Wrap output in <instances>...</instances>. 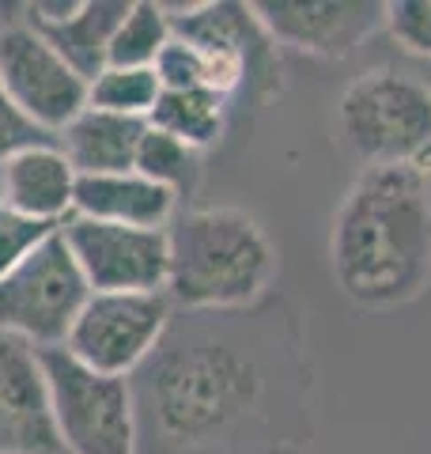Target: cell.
Here are the masks:
<instances>
[{"mask_svg": "<svg viewBox=\"0 0 431 454\" xmlns=\"http://www.w3.org/2000/svg\"><path fill=\"white\" fill-rule=\"evenodd\" d=\"M137 454H284L310 443V360L277 292L247 310H175L133 379Z\"/></svg>", "mask_w": 431, "mask_h": 454, "instance_id": "1", "label": "cell"}, {"mask_svg": "<svg viewBox=\"0 0 431 454\" xmlns=\"http://www.w3.org/2000/svg\"><path fill=\"white\" fill-rule=\"evenodd\" d=\"M329 269L356 307L420 300L431 284V182L409 167L359 170L333 212Z\"/></svg>", "mask_w": 431, "mask_h": 454, "instance_id": "2", "label": "cell"}, {"mask_svg": "<svg viewBox=\"0 0 431 454\" xmlns=\"http://www.w3.org/2000/svg\"><path fill=\"white\" fill-rule=\"evenodd\" d=\"M167 300L216 315L265 303L280 277V250L265 223L235 205L182 208L167 227Z\"/></svg>", "mask_w": 431, "mask_h": 454, "instance_id": "3", "label": "cell"}, {"mask_svg": "<svg viewBox=\"0 0 431 454\" xmlns=\"http://www.w3.org/2000/svg\"><path fill=\"white\" fill-rule=\"evenodd\" d=\"M337 148L359 163L409 167L431 182V88L401 68H367L341 91L333 110Z\"/></svg>", "mask_w": 431, "mask_h": 454, "instance_id": "4", "label": "cell"}, {"mask_svg": "<svg viewBox=\"0 0 431 454\" xmlns=\"http://www.w3.org/2000/svg\"><path fill=\"white\" fill-rule=\"evenodd\" d=\"M42 367L65 454H137V405L129 379L98 375L65 348L42 352Z\"/></svg>", "mask_w": 431, "mask_h": 454, "instance_id": "5", "label": "cell"}, {"mask_svg": "<svg viewBox=\"0 0 431 454\" xmlns=\"http://www.w3.org/2000/svg\"><path fill=\"white\" fill-rule=\"evenodd\" d=\"M88 300V280H83L68 243L57 231L16 273L0 280V333L20 337L38 352L65 348Z\"/></svg>", "mask_w": 431, "mask_h": 454, "instance_id": "6", "label": "cell"}, {"mask_svg": "<svg viewBox=\"0 0 431 454\" xmlns=\"http://www.w3.org/2000/svg\"><path fill=\"white\" fill-rule=\"evenodd\" d=\"M175 303L167 292H91L65 352L83 367L114 379H133V372L163 340Z\"/></svg>", "mask_w": 431, "mask_h": 454, "instance_id": "7", "label": "cell"}, {"mask_svg": "<svg viewBox=\"0 0 431 454\" xmlns=\"http://www.w3.org/2000/svg\"><path fill=\"white\" fill-rule=\"evenodd\" d=\"M16 12L20 16H8V4H0V83L23 118L57 140L88 106V80L23 20V4H16Z\"/></svg>", "mask_w": 431, "mask_h": 454, "instance_id": "8", "label": "cell"}, {"mask_svg": "<svg viewBox=\"0 0 431 454\" xmlns=\"http://www.w3.org/2000/svg\"><path fill=\"white\" fill-rule=\"evenodd\" d=\"M61 239L91 292H167V231L68 216Z\"/></svg>", "mask_w": 431, "mask_h": 454, "instance_id": "9", "label": "cell"}, {"mask_svg": "<svg viewBox=\"0 0 431 454\" xmlns=\"http://www.w3.org/2000/svg\"><path fill=\"white\" fill-rule=\"evenodd\" d=\"M257 23L272 46L344 61L386 27V4L379 0H262L254 4Z\"/></svg>", "mask_w": 431, "mask_h": 454, "instance_id": "10", "label": "cell"}, {"mask_svg": "<svg viewBox=\"0 0 431 454\" xmlns=\"http://www.w3.org/2000/svg\"><path fill=\"white\" fill-rule=\"evenodd\" d=\"M0 454H65L42 352L0 333Z\"/></svg>", "mask_w": 431, "mask_h": 454, "instance_id": "11", "label": "cell"}, {"mask_svg": "<svg viewBox=\"0 0 431 454\" xmlns=\"http://www.w3.org/2000/svg\"><path fill=\"white\" fill-rule=\"evenodd\" d=\"M125 12L129 0H31L23 20L91 83L106 68L110 38Z\"/></svg>", "mask_w": 431, "mask_h": 454, "instance_id": "12", "label": "cell"}, {"mask_svg": "<svg viewBox=\"0 0 431 454\" xmlns=\"http://www.w3.org/2000/svg\"><path fill=\"white\" fill-rule=\"evenodd\" d=\"M76 170L53 145H35L0 163V205L61 227L76 201Z\"/></svg>", "mask_w": 431, "mask_h": 454, "instance_id": "13", "label": "cell"}, {"mask_svg": "<svg viewBox=\"0 0 431 454\" xmlns=\"http://www.w3.org/2000/svg\"><path fill=\"white\" fill-rule=\"evenodd\" d=\"M72 216L167 231L170 220L178 216V193H170L167 186H155L152 178L137 175V170H121V175H83V178H76Z\"/></svg>", "mask_w": 431, "mask_h": 454, "instance_id": "14", "label": "cell"}, {"mask_svg": "<svg viewBox=\"0 0 431 454\" xmlns=\"http://www.w3.org/2000/svg\"><path fill=\"white\" fill-rule=\"evenodd\" d=\"M148 121L121 118V114H106L95 106H83L61 133H57V148L72 163V170L83 175H121L133 170L140 137Z\"/></svg>", "mask_w": 431, "mask_h": 454, "instance_id": "15", "label": "cell"}, {"mask_svg": "<svg viewBox=\"0 0 431 454\" xmlns=\"http://www.w3.org/2000/svg\"><path fill=\"white\" fill-rule=\"evenodd\" d=\"M227 121H231V103L212 91H163L148 114L152 129L170 133L200 155L223 140Z\"/></svg>", "mask_w": 431, "mask_h": 454, "instance_id": "16", "label": "cell"}, {"mask_svg": "<svg viewBox=\"0 0 431 454\" xmlns=\"http://www.w3.org/2000/svg\"><path fill=\"white\" fill-rule=\"evenodd\" d=\"M175 38L170 31V16L160 0H129L125 20L110 38L106 65L114 68H155L167 42Z\"/></svg>", "mask_w": 431, "mask_h": 454, "instance_id": "17", "label": "cell"}, {"mask_svg": "<svg viewBox=\"0 0 431 454\" xmlns=\"http://www.w3.org/2000/svg\"><path fill=\"white\" fill-rule=\"evenodd\" d=\"M200 167H205V155L193 152L190 145H182L170 133L160 129H144L140 137V148H137V163L133 170L144 178H152L155 186H167L170 193H178V201L185 193L197 190L200 182Z\"/></svg>", "mask_w": 431, "mask_h": 454, "instance_id": "18", "label": "cell"}, {"mask_svg": "<svg viewBox=\"0 0 431 454\" xmlns=\"http://www.w3.org/2000/svg\"><path fill=\"white\" fill-rule=\"evenodd\" d=\"M163 95V83L155 68H114L106 65L91 83H88V106L121 114V118H140L148 121Z\"/></svg>", "mask_w": 431, "mask_h": 454, "instance_id": "19", "label": "cell"}, {"mask_svg": "<svg viewBox=\"0 0 431 454\" xmlns=\"http://www.w3.org/2000/svg\"><path fill=\"white\" fill-rule=\"evenodd\" d=\"M57 231H61V227L31 220V216H23V212H16V208L0 205V280H4L8 273H16V269L31 258L46 239H53Z\"/></svg>", "mask_w": 431, "mask_h": 454, "instance_id": "20", "label": "cell"}, {"mask_svg": "<svg viewBox=\"0 0 431 454\" xmlns=\"http://www.w3.org/2000/svg\"><path fill=\"white\" fill-rule=\"evenodd\" d=\"M386 31L401 50L431 61V0H394L386 4Z\"/></svg>", "mask_w": 431, "mask_h": 454, "instance_id": "21", "label": "cell"}, {"mask_svg": "<svg viewBox=\"0 0 431 454\" xmlns=\"http://www.w3.org/2000/svg\"><path fill=\"white\" fill-rule=\"evenodd\" d=\"M35 145H53V137L42 133L35 121H27L20 106L8 98L4 83H0V163L12 160V155L23 148H35Z\"/></svg>", "mask_w": 431, "mask_h": 454, "instance_id": "22", "label": "cell"}, {"mask_svg": "<svg viewBox=\"0 0 431 454\" xmlns=\"http://www.w3.org/2000/svg\"><path fill=\"white\" fill-rule=\"evenodd\" d=\"M284 454H303V450H284Z\"/></svg>", "mask_w": 431, "mask_h": 454, "instance_id": "23", "label": "cell"}, {"mask_svg": "<svg viewBox=\"0 0 431 454\" xmlns=\"http://www.w3.org/2000/svg\"><path fill=\"white\" fill-rule=\"evenodd\" d=\"M427 88H431V73H427Z\"/></svg>", "mask_w": 431, "mask_h": 454, "instance_id": "24", "label": "cell"}, {"mask_svg": "<svg viewBox=\"0 0 431 454\" xmlns=\"http://www.w3.org/2000/svg\"><path fill=\"white\" fill-rule=\"evenodd\" d=\"M0 23H4V16H0Z\"/></svg>", "mask_w": 431, "mask_h": 454, "instance_id": "25", "label": "cell"}]
</instances>
